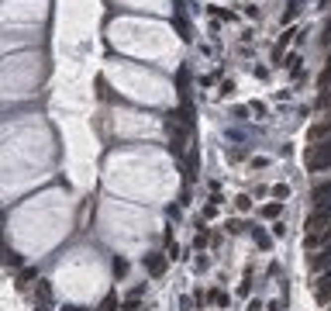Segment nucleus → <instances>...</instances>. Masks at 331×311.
<instances>
[{
    "label": "nucleus",
    "instance_id": "f257e3e1",
    "mask_svg": "<svg viewBox=\"0 0 331 311\" xmlns=\"http://www.w3.org/2000/svg\"><path fill=\"white\" fill-rule=\"evenodd\" d=\"M304 166H307L311 173L331 169V139H325V142H314V146H307V149H304Z\"/></svg>",
    "mask_w": 331,
    "mask_h": 311
},
{
    "label": "nucleus",
    "instance_id": "f03ea898",
    "mask_svg": "<svg viewBox=\"0 0 331 311\" xmlns=\"http://www.w3.org/2000/svg\"><path fill=\"white\" fill-rule=\"evenodd\" d=\"M331 229V215L328 211H311L307 225H304V235H325Z\"/></svg>",
    "mask_w": 331,
    "mask_h": 311
},
{
    "label": "nucleus",
    "instance_id": "7ed1b4c3",
    "mask_svg": "<svg viewBox=\"0 0 331 311\" xmlns=\"http://www.w3.org/2000/svg\"><path fill=\"white\" fill-rule=\"evenodd\" d=\"M311 204H314V211H328L331 215V180L318 183V187L311 190Z\"/></svg>",
    "mask_w": 331,
    "mask_h": 311
},
{
    "label": "nucleus",
    "instance_id": "20e7f679",
    "mask_svg": "<svg viewBox=\"0 0 331 311\" xmlns=\"http://www.w3.org/2000/svg\"><path fill=\"white\" fill-rule=\"evenodd\" d=\"M314 298L331 308V273H318V280H314Z\"/></svg>",
    "mask_w": 331,
    "mask_h": 311
},
{
    "label": "nucleus",
    "instance_id": "39448f33",
    "mask_svg": "<svg viewBox=\"0 0 331 311\" xmlns=\"http://www.w3.org/2000/svg\"><path fill=\"white\" fill-rule=\"evenodd\" d=\"M145 270H148V277H162L166 273V256L162 252H148L145 256Z\"/></svg>",
    "mask_w": 331,
    "mask_h": 311
},
{
    "label": "nucleus",
    "instance_id": "423d86ee",
    "mask_svg": "<svg viewBox=\"0 0 331 311\" xmlns=\"http://www.w3.org/2000/svg\"><path fill=\"white\" fill-rule=\"evenodd\" d=\"M321 270H331V245H325L318 256H311V273H321Z\"/></svg>",
    "mask_w": 331,
    "mask_h": 311
},
{
    "label": "nucleus",
    "instance_id": "0eeeda50",
    "mask_svg": "<svg viewBox=\"0 0 331 311\" xmlns=\"http://www.w3.org/2000/svg\"><path fill=\"white\" fill-rule=\"evenodd\" d=\"M35 298H38V305H52V287H49V280H35Z\"/></svg>",
    "mask_w": 331,
    "mask_h": 311
},
{
    "label": "nucleus",
    "instance_id": "6e6552de",
    "mask_svg": "<svg viewBox=\"0 0 331 311\" xmlns=\"http://www.w3.org/2000/svg\"><path fill=\"white\" fill-rule=\"evenodd\" d=\"M31 280H38V273H35L31 266H28V270H21V273H17V291H28V287H31Z\"/></svg>",
    "mask_w": 331,
    "mask_h": 311
},
{
    "label": "nucleus",
    "instance_id": "1a4fd4ad",
    "mask_svg": "<svg viewBox=\"0 0 331 311\" xmlns=\"http://www.w3.org/2000/svg\"><path fill=\"white\" fill-rule=\"evenodd\" d=\"M207 301L217 305V308H224V305H228V294H224L221 287H210V291H207Z\"/></svg>",
    "mask_w": 331,
    "mask_h": 311
},
{
    "label": "nucleus",
    "instance_id": "9d476101",
    "mask_svg": "<svg viewBox=\"0 0 331 311\" xmlns=\"http://www.w3.org/2000/svg\"><path fill=\"white\" fill-rule=\"evenodd\" d=\"M283 215V201H276V204H265L263 208V218H279Z\"/></svg>",
    "mask_w": 331,
    "mask_h": 311
},
{
    "label": "nucleus",
    "instance_id": "9b49d317",
    "mask_svg": "<svg viewBox=\"0 0 331 311\" xmlns=\"http://www.w3.org/2000/svg\"><path fill=\"white\" fill-rule=\"evenodd\" d=\"M252 238H256V245H259V249H269V235H265L263 229H252Z\"/></svg>",
    "mask_w": 331,
    "mask_h": 311
},
{
    "label": "nucleus",
    "instance_id": "f8f14e48",
    "mask_svg": "<svg viewBox=\"0 0 331 311\" xmlns=\"http://www.w3.org/2000/svg\"><path fill=\"white\" fill-rule=\"evenodd\" d=\"M224 229H228V235H242V232H245V222H238V218H231V222H228Z\"/></svg>",
    "mask_w": 331,
    "mask_h": 311
},
{
    "label": "nucleus",
    "instance_id": "ddd939ff",
    "mask_svg": "<svg viewBox=\"0 0 331 311\" xmlns=\"http://www.w3.org/2000/svg\"><path fill=\"white\" fill-rule=\"evenodd\" d=\"M118 308H121V301H118L114 294H107V298H104V305H100V311H118Z\"/></svg>",
    "mask_w": 331,
    "mask_h": 311
},
{
    "label": "nucleus",
    "instance_id": "4468645a",
    "mask_svg": "<svg viewBox=\"0 0 331 311\" xmlns=\"http://www.w3.org/2000/svg\"><path fill=\"white\" fill-rule=\"evenodd\" d=\"M235 208H238V211H249V208H252V197H249V194H238V197H235Z\"/></svg>",
    "mask_w": 331,
    "mask_h": 311
},
{
    "label": "nucleus",
    "instance_id": "2eb2a0df",
    "mask_svg": "<svg viewBox=\"0 0 331 311\" xmlns=\"http://www.w3.org/2000/svg\"><path fill=\"white\" fill-rule=\"evenodd\" d=\"M272 197H276V201L290 197V187H286V183H276V187H272Z\"/></svg>",
    "mask_w": 331,
    "mask_h": 311
},
{
    "label": "nucleus",
    "instance_id": "dca6fc26",
    "mask_svg": "<svg viewBox=\"0 0 331 311\" xmlns=\"http://www.w3.org/2000/svg\"><path fill=\"white\" fill-rule=\"evenodd\" d=\"M203 218H217V197H210V204L203 208Z\"/></svg>",
    "mask_w": 331,
    "mask_h": 311
},
{
    "label": "nucleus",
    "instance_id": "f3484780",
    "mask_svg": "<svg viewBox=\"0 0 331 311\" xmlns=\"http://www.w3.org/2000/svg\"><path fill=\"white\" fill-rule=\"evenodd\" d=\"M128 273V263L125 259H114V277H125Z\"/></svg>",
    "mask_w": 331,
    "mask_h": 311
},
{
    "label": "nucleus",
    "instance_id": "a211bd4d",
    "mask_svg": "<svg viewBox=\"0 0 331 311\" xmlns=\"http://www.w3.org/2000/svg\"><path fill=\"white\" fill-rule=\"evenodd\" d=\"M328 79H331V59H328V66H325V73H321V86H328Z\"/></svg>",
    "mask_w": 331,
    "mask_h": 311
},
{
    "label": "nucleus",
    "instance_id": "6ab92c4d",
    "mask_svg": "<svg viewBox=\"0 0 331 311\" xmlns=\"http://www.w3.org/2000/svg\"><path fill=\"white\" fill-rule=\"evenodd\" d=\"M35 311H49V305H38V308H35Z\"/></svg>",
    "mask_w": 331,
    "mask_h": 311
},
{
    "label": "nucleus",
    "instance_id": "aec40b11",
    "mask_svg": "<svg viewBox=\"0 0 331 311\" xmlns=\"http://www.w3.org/2000/svg\"><path fill=\"white\" fill-rule=\"evenodd\" d=\"M3 256H7V252H3V249H0V259H3Z\"/></svg>",
    "mask_w": 331,
    "mask_h": 311
},
{
    "label": "nucleus",
    "instance_id": "412c9836",
    "mask_svg": "<svg viewBox=\"0 0 331 311\" xmlns=\"http://www.w3.org/2000/svg\"><path fill=\"white\" fill-rule=\"evenodd\" d=\"M0 225H3V215H0Z\"/></svg>",
    "mask_w": 331,
    "mask_h": 311
},
{
    "label": "nucleus",
    "instance_id": "4be33fe9",
    "mask_svg": "<svg viewBox=\"0 0 331 311\" xmlns=\"http://www.w3.org/2000/svg\"><path fill=\"white\" fill-rule=\"evenodd\" d=\"M325 311H331V308H325Z\"/></svg>",
    "mask_w": 331,
    "mask_h": 311
}]
</instances>
